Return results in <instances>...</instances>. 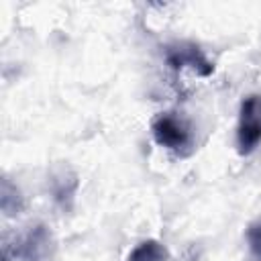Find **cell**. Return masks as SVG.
<instances>
[{"instance_id": "obj_1", "label": "cell", "mask_w": 261, "mask_h": 261, "mask_svg": "<svg viewBox=\"0 0 261 261\" xmlns=\"http://www.w3.org/2000/svg\"><path fill=\"white\" fill-rule=\"evenodd\" d=\"M53 253L55 239L45 224H37L24 234H4L2 239L4 261H51Z\"/></svg>"}, {"instance_id": "obj_2", "label": "cell", "mask_w": 261, "mask_h": 261, "mask_svg": "<svg viewBox=\"0 0 261 261\" xmlns=\"http://www.w3.org/2000/svg\"><path fill=\"white\" fill-rule=\"evenodd\" d=\"M151 133L157 145L175 153L177 157H188L194 153V130L192 124L177 112H161L151 122Z\"/></svg>"}, {"instance_id": "obj_5", "label": "cell", "mask_w": 261, "mask_h": 261, "mask_svg": "<svg viewBox=\"0 0 261 261\" xmlns=\"http://www.w3.org/2000/svg\"><path fill=\"white\" fill-rule=\"evenodd\" d=\"M77 186H80V179H77L75 171L67 165L53 169V173L49 175V188H51L53 200L63 212H69L73 208Z\"/></svg>"}, {"instance_id": "obj_6", "label": "cell", "mask_w": 261, "mask_h": 261, "mask_svg": "<svg viewBox=\"0 0 261 261\" xmlns=\"http://www.w3.org/2000/svg\"><path fill=\"white\" fill-rule=\"evenodd\" d=\"M126 261H169V253L157 239H147L128 253Z\"/></svg>"}, {"instance_id": "obj_4", "label": "cell", "mask_w": 261, "mask_h": 261, "mask_svg": "<svg viewBox=\"0 0 261 261\" xmlns=\"http://www.w3.org/2000/svg\"><path fill=\"white\" fill-rule=\"evenodd\" d=\"M165 55V63L171 67V69H192L194 73L202 75V77H208L212 75L214 71V65L212 61L202 53V49L194 43H186V41H179V43H171L165 47L163 51Z\"/></svg>"}, {"instance_id": "obj_3", "label": "cell", "mask_w": 261, "mask_h": 261, "mask_svg": "<svg viewBox=\"0 0 261 261\" xmlns=\"http://www.w3.org/2000/svg\"><path fill=\"white\" fill-rule=\"evenodd\" d=\"M261 143V96L251 94L241 102L237 124V151L251 155Z\"/></svg>"}, {"instance_id": "obj_7", "label": "cell", "mask_w": 261, "mask_h": 261, "mask_svg": "<svg viewBox=\"0 0 261 261\" xmlns=\"http://www.w3.org/2000/svg\"><path fill=\"white\" fill-rule=\"evenodd\" d=\"M0 206H2V212L6 216H16L22 212L24 208V198L20 196V190L8 179L4 177L2 179V188H0Z\"/></svg>"}, {"instance_id": "obj_8", "label": "cell", "mask_w": 261, "mask_h": 261, "mask_svg": "<svg viewBox=\"0 0 261 261\" xmlns=\"http://www.w3.org/2000/svg\"><path fill=\"white\" fill-rule=\"evenodd\" d=\"M247 243L255 261H261V216L247 226Z\"/></svg>"}]
</instances>
